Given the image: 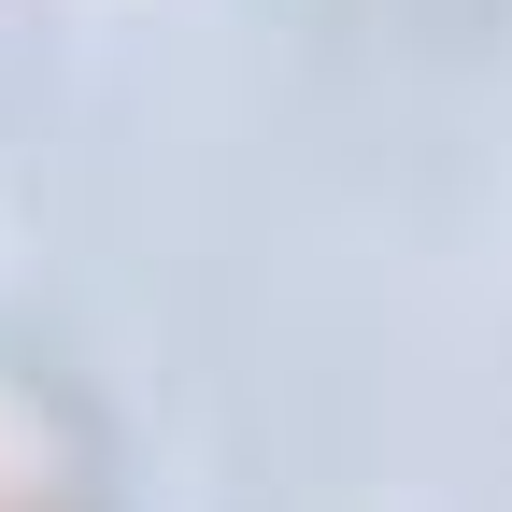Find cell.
<instances>
[{"label": "cell", "mask_w": 512, "mask_h": 512, "mask_svg": "<svg viewBox=\"0 0 512 512\" xmlns=\"http://www.w3.org/2000/svg\"><path fill=\"white\" fill-rule=\"evenodd\" d=\"M0 512H15V498H0Z\"/></svg>", "instance_id": "obj_1"}]
</instances>
